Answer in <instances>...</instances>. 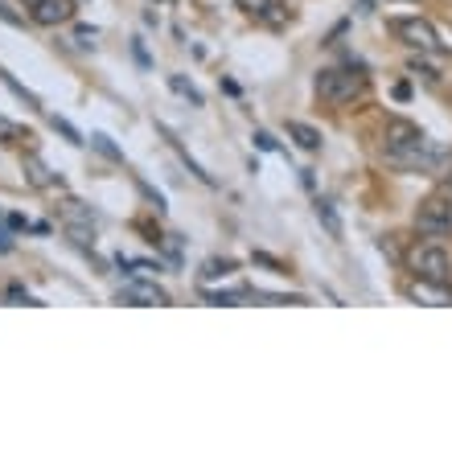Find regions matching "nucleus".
I'll use <instances>...</instances> for the list:
<instances>
[{
    "label": "nucleus",
    "instance_id": "nucleus-3",
    "mask_svg": "<svg viewBox=\"0 0 452 452\" xmlns=\"http://www.w3.org/2000/svg\"><path fill=\"white\" fill-rule=\"evenodd\" d=\"M391 33L407 42L411 49H424V54H436L440 49V37H436V29H432L424 17H395L391 21Z\"/></svg>",
    "mask_w": 452,
    "mask_h": 452
},
{
    "label": "nucleus",
    "instance_id": "nucleus-1",
    "mask_svg": "<svg viewBox=\"0 0 452 452\" xmlns=\"http://www.w3.org/2000/svg\"><path fill=\"white\" fill-rule=\"evenodd\" d=\"M386 165L403 169V173H436L444 165V152L432 148L424 136H411L403 144H386Z\"/></svg>",
    "mask_w": 452,
    "mask_h": 452
},
{
    "label": "nucleus",
    "instance_id": "nucleus-4",
    "mask_svg": "<svg viewBox=\"0 0 452 452\" xmlns=\"http://www.w3.org/2000/svg\"><path fill=\"white\" fill-rule=\"evenodd\" d=\"M411 267L420 280H432V284H448V271H452V259L444 247H415L411 251Z\"/></svg>",
    "mask_w": 452,
    "mask_h": 452
},
{
    "label": "nucleus",
    "instance_id": "nucleus-20",
    "mask_svg": "<svg viewBox=\"0 0 452 452\" xmlns=\"http://www.w3.org/2000/svg\"><path fill=\"white\" fill-rule=\"evenodd\" d=\"M8 300H17V305H42L37 296H29L21 284H8Z\"/></svg>",
    "mask_w": 452,
    "mask_h": 452
},
{
    "label": "nucleus",
    "instance_id": "nucleus-8",
    "mask_svg": "<svg viewBox=\"0 0 452 452\" xmlns=\"http://www.w3.org/2000/svg\"><path fill=\"white\" fill-rule=\"evenodd\" d=\"M411 296H415V300H428V305H452L448 284H432V280H420V284L411 288Z\"/></svg>",
    "mask_w": 452,
    "mask_h": 452
},
{
    "label": "nucleus",
    "instance_id": "nucleus-11",
    "mask_svg": "<svg viewBox=\"0 0 452 452\" xmlns=\"http://www.w3.org/2000/svg\"><path fill=\"white\" fill-rule=\"evenodd\" d=\"M169 87H173V91H177L181 99H190L193 107H202V103H206V99H202V91L193 87L190 78H181V74H169Z\"/></svg>",
    "mask_w": 452,
    "mask_h": 452
},
{
    "label": "nucleus",
    "instance_id": "nucleus-24",
    "mask_svg": "<svg viewBox=\"0 0 452 452\" xmlns=\"http://www.w3.org/2000/svg\"><path fill=\"white\" fill-rule=\"evenodd\" d=\"M78 42H83V46H91V42H95V29H87V25H83V29H78Z\"/></svg>",
    "mask_w": 452,
    "mask_h": 452
},
{
    "label": "nucleus",
    "instance_id": "nucleus-17",
    "mask_svg": "<svg viewBox=\"0 0 452 452\" xmlns=\"http://www.w3.org/2000/svg\"><path fill=\"white\" fill-rule=\"evenodd\" d=\"M231 271H235V263H231V259H222V263H218V259H210V263H206V271H202V276H206V280H218V276H231Z\"/></svg>",
    "mask_w": 452,
    "mask_h": 452
},
{
    "label": "nucleus",
    "instance_id": "nucleus-18",
    "mask_svg": "<svg viewBox=\"0 0 452 452\" xmlns=\"http://www.w3.org/2000/svg\"><path fill=\"white\" fill-rule=\"evenodd\" d=\"M238 8L251 13V17H263L267 8H276V0H238Z\"/></svg>",
    "mask_w": 452,
    "mask_h": 452
},
{
    "label": "nucleus",
    "instance_id": "nucleus-21",
    "mask_svg": "<svg viewBox=\"0 0 452 452\" xmlns=\"http://www.w3.org/2000/svg\"><path fill=\"white\" fill-rule=\"evenodd\" d=\"M91 144H95L103 157H111V161H119V152H116V144L107 140V136H91Z\"/></svg>",
    "mask_w": 452,
    "mask_h": 452
},
{
    "label": "nucleus",
    "instance_id": "nucleus-2",
    "mask_svg": "<svg viewBox=\"0 0 452 452\" xmlns=\"http://www.w3.org/2000/svg\"><path fill=\"white\" fill-rule=\"evenodd\" d=\"M366 91V78L362 74H350V71H321L317 74V95L325 103H350L354 95Z\"/></svg>",
    "mask_w": 452,
    "mask_h": 452
},
{
    "label": "nucleus",
    "instance_id": "nucleus-13",
    "mask_svg": "<svg viewBox=\"0 0 452 452\" xmlns=\"http://www.w3.org/2000/svg\"><path fill=\"white\" fill-rule=\"evenodd\" d=\"M62 231H66L78 247H91V243H95V226H87V222H62Z\"/></svg>",
    "mask_w": 452,
    "mask_h": 452
},
{
    "label": "nucleus",
    "instance_id": "nucleus-10",
    "mask_svg": "<svg viewBox=\"0 0 452 452\" xmlns=\"http://www.w3.org/2000/svg\"><path fill=\"white\" fill-rule=\"evenodd\" d=\"M317 218H321V226L329 231V238H346V226H341V218H337L329 197H317Z\"/></svg>",
    "mask_w": 452,
    "mask_h": 452
},
{
    "label": "nucleus",
    "instance_id": "nucleus-15",
    "mask_svg": "<svg viewBox=\"0 0 452 452\" xmlns=\"http://www.w3.org/2000/svg\"><path fill=\"white\" fill-rule=\"evenodd\" d=\"M0 83H4L8 91H17V95H21L25 103H29V107H42V103H37V95H33V91H25V87H21V83H17V78H13L8 71H0Z\"/></svg>",
    "mask_w": 452,
    "mask_h": 452
},
{
    "label": "nucleus",
    "instance_id": "nucleus-25",
    "mask_svg": "<svg viewBox=\"0 0 452 452\" xmlns=\"http://www.w3.org/2000/svg\"><path fill=\"white\" fill-rule=\"evenodd\" d=\"M25 4H37V0H25Z\"/></svg>",
    "mask_w": 452,
    "mask_h": 452
},
{
    "label": "nucleus",
    "instance_id": "nucleus-23",
    "mask_svg": "<svg viewBox=\"0 0 452 452\" xmlns=\"http://www.w3.org/2000/svg\"><path fill=\"white\" fill-rule=\"evenodd\" d=\"M255 144H259L263 152H271V148H276V140H271V136H267V132H255Z\"/></svg>",
    "mask_w": 452,
    "mask_h": 452
},
{
    "label": "nucleus",
    "instance_id": "nucleus-19",
    "mask_svg": "<svg viewBox=\"0 0 452 452\" xmlns=\"http://www.w3.org/2000/svg\"><path fill=\"white\" fill-rule=\"evenodd\" d=\"M0 21H4V25H25V17L8 4V0H0Z\"/></svg>",
    "mask_w": 452,
    "mask_h": 452
},
{
    "label": "nucleus",
    "instance_id": "nucleus-6",
    "mask_svg": "<svg viewBox=\"0 0 452 452\" xmlns=\"http://www.w3.org/2000/svg\"><path fill=\"white\" fill-rule=\"evenodd\" d=\"M119 300H123V305H140V309H148V305H169V292L136 276V280H128V284L119 288Z\"/></svg>",
    "mask_w": 452,
    "mask_h": 452
},
{
    "label": "nucleus",
    "instance_id": "nucleus-5",
    "mask_svg": "<svg viewBox=\"0 0 452 452\" xmlns=\"http://www.w3.org/2000/svg\"><path fill=\"white\" fill-rule=\"evenodd\" d=\"M415 231H420V235H432V238L448 235L452 231V206L444 197H428V202L420 206V214H415Z\"/></svg>",
    "mask_w": 452,
    "mask_h": 452
},
{
    "label": "nucleus",
    "instance_id": "nucleus-12",
    "mask_svg": "<svg viewBox=\"0 0 452 452\" xmlns=\"http://www.w3.org/2000/svg\"><path fill=\"white\" fill-rule=\"evenodd\" d=\"M62 222H87V226H95V214L83 202H62Z\"/></svg>",
    "mask_w": 452,
    "mask_h": 452
},
{
    "label": "nucleus",
    "instance_id": "nucleus-7",
    "mask_svg": "<svg viewBox=\"0 0 452 452\" xmlns=\"http://www.w3.org/2000/svg\"><path fill=\"white\" fill-rule=\"evenodd\" d=\"M74 17V4L71 0H37L33 4V21L37 25H62Z\"/></svg>",
    "mask_w": 452,
    "mask_h": 452
},
{
    "label": "nucleus",
    "instance_id": "nucleus-14",
    "mask_svg": "<svg viewBox=\"0 0 452 452\" xmlns=\"http://www.w3.org/2000/svg\"><path fill=\"white\" fill-rule=\"evenodd\" d=\"M25 169H29V181H33V185H42V190H54V181L46 177V165H42V161H33V157H29V161H25Z\"/></svg>",
    "mask_w": 452,
    "mask_h": 452
},
{
    "label": "nucleus",
    "instance_id": "nucleus-22",
    "mask_svg": "<svg viewBox=\"0 0 452 452\" xmlns=\"http://www.w3.org/2000/svg\"><path fill=\"white\" fill-rule=\"evenodd\" d=\"M13 251V238H8V226H4V214H0V255Z\"/></svg>",
    "mask_w": 452,
    "mask_h": 452
},
{
    "label": "nucleus",
    "instance_id": "nucleus-9",
    "mask_svg": "<svg viewBox=\"0 0 452 452\" xmlns=\"http://www.w3.org/2000/svg\"><path fill=\"white\" fill-rule=\"evenodd\" d=\"M288 136L300 144L305 152H317V148H321V132L309 128V123H300V119H288Z\"/></svg>",
    "mask_w": 452,
    "mask_h": 452
},
{
    "label": "nucleus",
    "instance_id": "nucleus-16",
    "mask_svg": "<svg viewBox=\"0 0 452 452\" xmlns=\"http://www.w3.org/2000/svg\"><path fill=\"white\" fill-rule=\"evenodd\" d=\"M49 123H54V128H58V132H62V136H66V140H71V144H87V140H83V136H78V128H74L71 119H62V116H49Z\"/></svg>",
    "mask_w": 452,
    "mask_h": 452
}]
</instances>
